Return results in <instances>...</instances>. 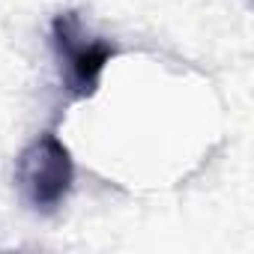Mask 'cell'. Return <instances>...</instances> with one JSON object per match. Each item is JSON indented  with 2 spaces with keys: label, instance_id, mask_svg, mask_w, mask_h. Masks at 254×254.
<instances>
[{
  "label": "cell",
  "instance_id": "1",
  "mask_svg": "<svg viewBox=\"0 0 254 254\" xmlns=\"http://www.w3.org/2000/svg\"><path fill=\"white\" fill-rule=\"evenodd\" d=\"M75 186V159L69 147L54 135H36L15 162V189L21 200L42 215L57 212Z\"/></svg>",
  "mask_w": 254,
  "mask_h": 254
},
{
  "label": "cell",
  "instance_id": "2",
  "mask_svg": "<svg viewBox=\"0 0 254 254\" xmlns=\"http://www.w3.org/2000/svg\"><path fill=\"white\" fill-rule=\"evenodd\" d=\"M51 48L60 63V78L69 96L90 99L102 84L105 66L120 54L117 45L90 36L78 18V12H60L51 21Z\"/></svg>",
  "mask_w": 254,
  "mask_h": 254
}]
</instances>
